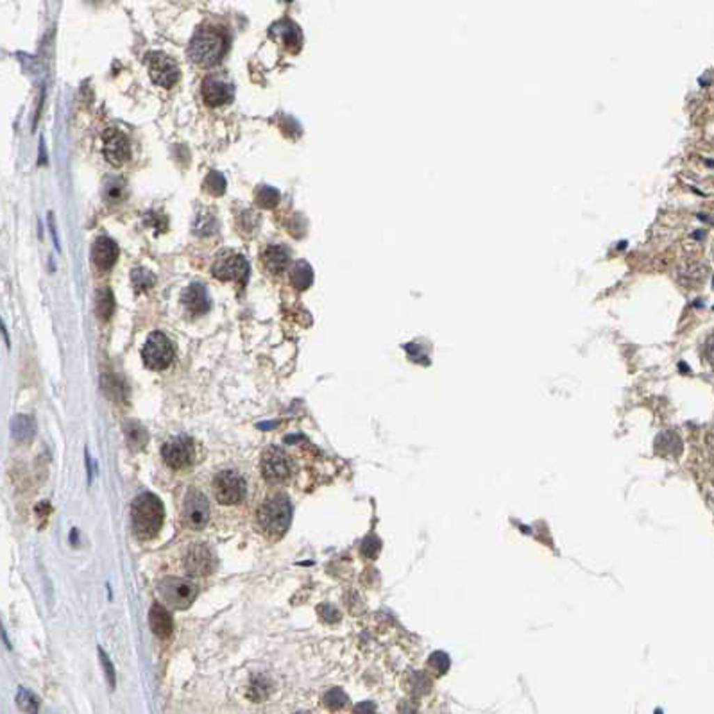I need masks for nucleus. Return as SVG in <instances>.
<instances>
[{
    "mask_svg": "<svg viewBox=\"0 0 714 714\" xmlns=\"http://www.w3.org/2000/svg\"><path fill=\"white\" fill-rule=\"evenodd\" d=\"M36 514L40 516L42 519H45L47 516L50 514V505H49V501H42L40 505L36 507Z\"/></svg>",
    "mask_w": 714,
    "mask_h": 714,
    "instance_id": "obj_33",
    "label": "nucleus"
},
{
    "mask_svg": "<svg viewBox=\"0 0 714 714\" xmlns=\"http://www.w3.org/2000/svg\"><path fill=\"white\" fill-rule=\"evenodd\" d=\"M206 190L213 196H221L225 190V180L221 172H209V175L206 177Z\"/></svg>",
    "mask_w": 714,
    "mask_h": 714,
    "instance_id": "obj_26",
    "label": "nucleus"
},
{
    "mask_svg": "<svg viewBox=\"0 0 714 714\" xmlns=\"http://www.w3.org/2000/svg\"><path fill=\"white\" fill-rule=\"evenodd\" d=\"M346 701L347 697L340 691V689H331L330 693H326L324 697V704L330 707V709H340V707L346 706Z\"/></svg>",
    "mask_w": 714,
    "mask_h": 714,
    "instance_id": "obj_27",
    "label": "nucleus"
},
{
    "mask_svg": "<svg viewBox=\"0 0 714 714\" xmlns=\"http://www.w3.org/2000/svg\"><path fill=\"white\" fill-rule=\"evenodd\" d=\"M217 568V557L208 544H193L184 555V569L192 576H208Z\"/></svg>",
    "mask_w": 714,
    "mask_h": 714,
    "instance_id": "obj_9",
    "label": "nucleus"
},
{
    "mask_svg": "<svg viewBox=\"0 0 714 714\" xmlns=\"http://www.w3.org/2000/svg\"><path fill=\"white\" fill-rule=\"evenodd\" d=\"M355 714H374V706L369 701H363L360 706L355 707Z\"/></svg>",
    "mask_w": 714,
    "mask_h": 714,
    "instance_id": "obj_32",
    "label": "nucleus"
},
{
    "mask_svg": "<svg viewBox=\"0 0 714 714\" xmlns=\"http://www.w3.org/2000/svg\"><path fill=\"white\" fill-rule=\"evenodd\" d=\"M269 693H271V682L265 676L258 675L251 681L249 685V698L253 701H263L265 698H269Z\"/></svg>",
    "mask_w": 714,
    "mask_h": 714,
    "instance_id": "obj_20",
    "label": "nucleus"
},
{
    "mask_svg": "<svg viewBox=\"0 0 714 714\" xmlns=\"http://www.w3.org/2000/svg\"><path fill=\"white\" fill-rule=\"evenodd\" d=\"M161 455L163 460L172 469H183L192 463L193 457H196V447L188 437H177L163 446Z\"/></svg>",
    "mask_w": 714,
    "mask_h": 714,
    "instance_id": "obj_11",
    "label": "nucleus"
},
{
    "mask_svg": "<svg viewBox=\"0 0 714 714\" xmlns=\"http://www.w3.org/2000/svg\"><path fill=\"white\" fill-rule=\"evenodd\" d=\"M99 659L100 664H102V669H104L106 681H108V684L111 685V688H115V668H113L111 660H109V657L106 656L102 648H99Z\"/></svg>",
    "mask_w": 714,
    "mask_h": 714,
    "instance_id": "obj_28",
    "label": "nucleus"
},
{
    "mask_svg": "<svg viewBox=\"0 0 714 714\" xmlns=\"http://www.w3.org/2000/svg\"><path fill=\"white\" fill-rule=\"evenodd\" d=\"M262 473L271 484H281L292 475V460L281 447H269L262 457Z\"/></svg>",
    "mask_w": 714,
    "mask_h": 714,
    "instance_id": "obj_7",
    "label": "nucleus"
},
{
    "mask_svg": "<svg viewBox=\"0 0 714 714\" xmlns=\"http://www.w3.org/2000/svg\"><path fill=\"white\" fill-rule=\"evenodd\" d=\"M11 431L15 441L20 444H29L34 438V434H36V422L31 415H17L11 422Z\"/></svg>",
    "mask_w": 714,
    "mask_h": 714,
    "instance_id": "obj_18",
    "label": "nucleus"
},
{
    "mask_svg": "<svg viewBox=\"0 0 714 714\" xmlns=\"http://www.w3.org/2000/svg\"><path fill=\"white\" fill-rule=\"evenodd\" d=\"M183 516L188 526L192 528H203L209 521V503L200 491L192 489L184 498Z\"/></svg>",
    "mask_w": 714,
    "mask_h": 714,
    "instance_id": "obj_13",
    "label": "nucleus"
},
{
    "mask_svg": "<svg viewBox=\"0 0 714 714\" xmlns=\"http://www.w3.org/2000/svg\"><path fill=\"white\" fill-rule=\"evenodd\" d=\"M131 519H133V528L138 537H154L161 530L163 519H165L161 500L150 493L140 494L131 507Z\"/></svg>",
    "mask_w": 714,
    "mask_h": 714,
    "instance_id": "obj_1",
    "label": "nucleus"
},
{
    "mask_svg": "<svg viewBox=\"0 0 714 714\" xmlns=\"http://www.w3.org/2000/svg\"><path fill=\"white\" fill-rule=\"evenodd\" d=\"M142 358L145 365L152 371H163L174 360V346L167 337L159 331L147 338L145 346L142 349Z\"/></svg>",
    "mask_w": 714,
    "mask_h": 714,
    "instance_id": "obj_5",
    "label": "nucleus"
},
{
    "mask_svg": "<svg viewBox=\"0 0 714 714\" xmlns=\"http://www.w3.org/2000/svg\"><path fill=\"white\" fill-rule=\"evenodd\" d=\"M113 312V296L108 288L97 292V313L100 319H108Z\"/></svg>",
    "mask_w": 714,
    "mask_h": 714,
    "instance_id": "obj_24",
    "label": "nucleus"
},
{
    "mask_svg": "<svg viewBox=\"0 0 714 714\" xmlns=\"http://www.w3.org/2000/svg\"><path fill=\"white\" fill-rule=\"evenodd\" d=\"M133 281H134V285L140 288L150 287V285L154 283V276L149 274V272H145L143 269H136V271L133 272Z\"/></svg>",
    "mask_w": 714,
    "mask_h": 714,
    "instance_id": "obj_31",
    "label": "nucleus"
},
{
    "mask_svg": "<svg viewBox=\"0 0 714 714\" xmlns=\"http://www.w3.org/2000/svg\"><path fill=\"white\" fill-rule=\"evenodd\" d=\"M92 256H93V263H95L97 267L102 269V271H106V269H109L113 263L117 262V256H118L117 244L113 242V240H109V238H99V240L93 244Z\"/></svg>",
    "mask_w": 714,
    "mask_h": 714,
    "instance_id": "obj_15",
    "label": "nucleus"
},
{
    "mask_svg": "<svg viewBox=\"0 0 714 714\" xmlns=\"http://www.w3.org/2000/svg\"><path fill=\"white\" fill-rule=\"evenodd\" d=\"M17 704L24 713L27 714H38L40 713V700L31 693L29 689L20 688L17 695Z\"/></svg>",
    "mask_w": 714,
    "mask_h": 714,
    "instance_id": "obj_22",
    "label": "nucleus"
},
{
    "mask_svg": "<svg viewBox=\"0 0 714 714\" xmlns=\"http://www.w3.org/2000/svg\"><path fill=\"white\" fill-rule=\"evenodd\" d=\"M263 265L265 269H269L271 272H281L287 269L288 265V255L283 247L271 246L265 253H263Z\"/></svg>",
    "mask_w": 714,
    "mask_h": 714,
    "instance_id": "obj_19",
    "label": "nucleus"
},
{
    "mask_svg": "<svg viewBox=\"0 0 714 714\" xmlns=\"http://www.w3.org/2000/svg\"><path fill=\"white\" fill-rule=\"evenodd\" d=\"M256 200H258V205L262 206V208H272V206L278 205L280 193H278V190H274L272 187H262L258 192H256Z\"/></svg>",
    "mask_w": 714,
    "mask_h": 714,
    "instance_id": "obj_25",
    "label": "nucleus"
},
{
    "mask_svg": "<svg viewBox=\"0 0 714 714\" xmlns=\"http://www.w3.org/2000/svg\"><path fill=\"white\" fill-rule=\"evenodd\" d=\"M292 518V509L285 496H276L265 501L258 510V521L265 532L272 535H283Z\"/></svg>",
    "mask_w": 714,
    "mask_h": 714,
    "instance_id": "obj_3",
    "label": "nucleus"
},
{
    "mask_svg": "<svg viewBox=\"0 0 714 714\" xmlns=\"http://www.w3.org/2000/svg\"><path fill=\"white\" fill-rule=\"evenodd\" d=\"M225 50V38L219 29L203 27L196 33L190 43V58L200 67H213L222 59Z\"/></svg>",
    "mask_w": 714,
    "mask_h": 714,
    "instance_id": "obj_2",
    "label": "nucleus"
},
{
    "mask_svg": "<svg viewBox=\"0 0 714 714\" xmlns=\"http://www.w3.org/2000/svg\"><path fill=\"white\" fill-rule=\"evenodd\" d=\"M104 390L106 394L115 401H120L122 397H124V385H122L120 381L115 380V378H109V383L104 381Z\"/></svg>",
    "mask_w": 714,
    "mask_h": 714,
    "instance_id": "obj_29",
    "label": "nucleus"
},
{
    "mask_svg": "<svg viewBox=\"0 0 714 714\" xmlns=\"http://www.w3.org/2000/svg\"><path fill=\"white\" fill-rule=\"evenodd\" d=\"M149 623L150 628L154 632L158 637L165 639L172 634V628H174V623H172V616L161 603H154L150 607L149 612Z\"/></svg>",
    "mask_w": 714,
    "mask_h": 714,
    "instance_id": "obj_16",
    "label": "nucleus"
},
{
    "mask_svg": "<svg viewBox=\"0 0 714 714\" xmlns=\"http://www.w3.org/2000/svg\"><path fill=\"white\" fill-rule=\"evenodd\" d=\"M125 437H127V443L133 450H142L147 444V431L136 422L125 426Z\"/></svg>",
    "mask_w": 714,
    "mask_h": 714,
    "instance_id": "obj_21",
    "label": "nucleus"
},
{
    "mask_svg": "<svg viewBox=\"0 0 714 714\" xmlns=\"http://www.w3.org/2000/svg\"><path fill=\"white\" fill-rule=\"evenodd\" d=\"M122 192H124V181L111 180L106 184V197H108V200L122 199Z\"/></svg>",
    "mask_w": 714,
    "mask_h": 714,
    "instance_id": "obj_30",
    "label": "nucleus"
},
{
    "mask_svg": "<svg viewBox=\"0 0 714 714\" xmlns=\"http://www.w3.org/2000/svg\"><path fill=\"white\" fill-rule=\"evenodd\" d=\"M213 274L222 281H238L246 283L249 278V263L244 256L235 253H222L219 255L217 262L213 263Z\"/></svg>",
    "mask_w": 714,
    "mask_h": 714,
    "instance_id": "obj_8",
    "label": "nucleus"
},
{
    "mask_svg": "<svg viewBox=\"0 0 714 714\" xmlns=\"http://www.w3.org/2000/svg\"><path fill=\"white\" fill-rule=\"evenodd\" d=\"M312 267H310L308 263L306 262H299L296 263V267H294L292 271V283L296 285L297 288H306L310 287V283H312Z\"/></svg>",
    "mask_w": 714,
    "mask_h": 714,
    "instance_id": "obj_23",
    "label": "nucleus"
},
{
    "mask_svg": "<svg viewBox=\"0 0 714 714\" xmlns=\"http://www.w3.org/2000/svg\"><path fill=\"white\" fill-rule=\"evenodd\" d=\"M149 74L150 79L161 88L174 86L181 77L177 63L170 56L161 54V52H154V54L149 56Z\"/></svg>",
    "mask_w": 714,
    "mask_h": 714,
    "instance_id": "obj_10",
    "label": "nucleus"
},
{
    "mask_svg": "<svg viewBox=\"0 0 714 714\" xmlns=\"http://www.w3.org/2000/svg\"><path fill=\"white\" fill-rule=\"evenodd\" d=\"M213 493L222 505H235L246 496V482L238 473L222 471L213 480Z\"/></svg>",
    "mask_w": 714,
    "mask_h": 714,
    "instance_id": "obj_6",
    "label": "nucleus"
},
{
    "mask_svg": "<svg viewBox=\"0 0 714 714\" xmlns=\"http://www.w3.org/2000/svg\"><path fill=\"white\" fill-rule=\"evenodd\" d=\"M161 600L175 609H187L197 596V585L184 578H163L158 585Z\"/></svg>",
    "mask_w": 714,
    "mask_h": 714,
    "instance_id": "obj_4",
    "label": "nucleus"
},
{
    "mask_svg": "<svg viewBox=\"0 0 714 714\" xmlns=\"http://www.w3.org/2000/svg\"><path fill=\"white\" fill-rule=\"evenodd\" d=\"M183 305L192 315H200V313L208 312L209 299L208 296H206L205 287H200V285L196 283L190 288H187L183 294Z\"/></svg>",
    "mask_w": 714,
    "mask_h": 714,
    "instance_id": "obj_17",
    "label": "nucleus"
},
{
    "mask_svg": "<svg viewBox=\"0 0 714 714\" xmlns=\"http://www.w3.org/2000/svg\"><path fill=\"white\" fill-rule=\"evenodd\" d=\"M203 97L209 106L228 104L233 99V86L219 77H209L203 84Z\"/></svg>",
    "mask_w": 714,
    "mask_h": 714,
    "instance_id": "obj_14",
    "label": "nucleus"
},
{
    "mask_svg": "<svg viewBox=\"0 0 714 714\" xmlns=\"http://www.w3.org/2000/svg\"><path fill=\"white\" fill-rule=\"evenodd\" d=\"M104 156L115 167H120L129 159L131 143L127 136L117 127H108L104 131Z\"/></svg>",
    "mask_w": 714,
    "mask_h": 714,
    "instance_id": "obj_12",
    "label": "nucleus"
}]
</instances>
